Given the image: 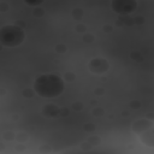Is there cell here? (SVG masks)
<instances>
[{
    "instance_id": "obj_4",
    "label": "cell",
    "mask_w": 154,
    "mask_h": 154,
    "mask_svg": "<svg viewBox=\"0 0 154 154\" xmlns=\"http://www.w3.org/2000/svg\"><path fill=\"white\" fill-rule=\"evenodd\" d=\"M108 67H109L108 61L102 58H95V59L90 60V63H89V70L96 75L106 72L108 70Z\"/></svg>"
},
{
    "instance_id": "obj_2",
    "label": "cell",
    "mask_w": 154,
    "mask_h": 154,
    "mask_svg": "<svg viewBox=\"0 0 154 154\" xmlns=\"http://www.w3.org/2000/svg\"><path fill=\"white\" fill-rule=\"evenodd\" d=\"M23 38H24V32L18 26L7 25L4 26L1 30V42L5 46L16 47L23 41Z\"/></svg>"
},
{
    "instance_id": "obj_5",
    "label": "cell",
    "mask_w": 154,
    "mask_h": 154,
    "mask_svg": "<svg viewBox=\"0 0 154 154\" xmlns=\"http://www.w3.org/2000/svg\"><path fill=\"white\" fill-rule=\"evenodd\" d=\"M138 137L143 144H146L148 147H154V124L150 128H148L147 130H144L143 132H141L138 135Z\"/></svg>"
},
{
    "instance_id": "obj_1",
    "label": "cell",
    "mask_w": 154,
    "mask_h": 154,
    "mask_svg": "<svg viewBox=\"0 0 154 154\" xmlns=\"http://www.w3.org/2000/svg\"><path fill=\"white\" fill-rule=\"evenodd\" d=\"M64 89V83L60 77L54 75H43L35 81V90L43 97H53L59 95Z\"/></svg>"
},
{
    "instance_id": "obj_3",
    "label": "cell",
    "mask_w": 154,
    "mask_h": 154,
    "mask_svg": "<svg viewBox=\"0 0 154 154\" xmlns=\"http://www.w3.org/2000/svg\"><path fill=\"white\" fill-rule=\"evenodd\" d=\"M112 7L116 12L125 14V13H130L135 10L136 1L135 0H113Z\"/></svg>"
},
{
    "instance_id": "obj_8",
    "label": "cell",
    "mask_w": 154,
    "mask_h": 154,
    "mask_svg": "<svg viewBox=\"0 0 154 154\" xmlns=\"http://www.w3.org/2000/svg\"><path fill=\"white\" fill-rule=\"evenodd\" d=\"M52 106H53V105H47V107L45 108V111H48V108H53ZM55 113H57V111H51V112H49V114H51V116H54Z\"/></svg>"
},
{
    "instance_id": "obj_7",
    "label": "cell",
    "mask_w": 154,
    "mask_h": 154,
    "mask_svg": "<svg viewBox=\"0 0 154 154\" xmlns=\"http://www.w3.org/2000/svg\"><path fill=\"white\" fill-rule=\"evenodd\" d=\"M25 1L30 5H38L40 2H42V0H25Z\"/></svg>"
},
{
    "instance_id": "obj_6",
    "label": "cell",
    "mask_w": 154,
    "mask_h": 154,
    "mask_svg": "<svg viewBox=\"0 0 154 154\" xmlns=\"http://www.w3.org/2000/svg\"><path fill=\"white\" fill-rule=\"evenodd\" d=\"M153 125V122L148 120V119H138L132 124V131L137 135H140L141 132H143L144 130H147L148 128H150Z\"/></svg>"
}]
</instances>
